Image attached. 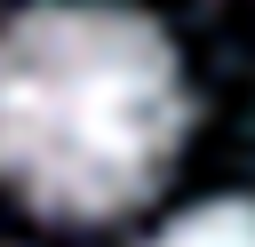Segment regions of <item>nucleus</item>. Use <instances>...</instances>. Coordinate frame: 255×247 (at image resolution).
I'll use <instances>...</instances> for the list:
<instances>
[{"mask_svg":"<svg viewBox=\"0 0 255 247\" xmlns=\"http://www.w3.org/2000/svg\"><path fill=\"white\" fill-rule=\"evenodd\" d=\"M191 127L167 32L112 0H40L0 24V183L56 215L104 223L159 191Z\"/></svg>","mask_w":255,"mask_h":247,"instance_id":"obj_1","label":"nucleus"},{"mask_svg":"<svg viewBox=\"0 0 255 247\" xmlns=\"http://www.w3.org/2000/svg\"><path fill=\"white\" fill-rule=\"evenodd\" d=\"M151 247H255V199H207V207L175 215Z\"/></svg>","mask_w":255,"mask_h":247,"instance_id":"obj_2","label":"nucleus"}]
</instances>
